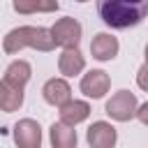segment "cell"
<instances>
[{
	"mask_svg": "<svg viewBox=\"0 0 148 148\" xmlns=\"http://www.w3.org/2000/svg\"><path fill=\"white\" fill-rule=\"evenodd\" d=\"M97 12L109 28L125 30L148 16V0H97Z\"/></svg>",
	"mask_w": 148,
	"mask_h": 148,
	"instance_id": "1",
	"label": "cell"
},
{
	"mask_svg": "<svg viewBox=\"0 0 148 148\" xmlns=\"http://www.w3.org/2000/svg\"><path fill=\"white\" fill-rule=\"evenodd\" d=\"M37 49V51H51L56 46L51 30L46 28H35V25H21L7 32V37L2 39V49L5 53H18L21 49Z\"/></svg>",
	"mask_w": 148,
	"mask_h": 148,
	"instance_id": "2",
	"label": "cell"
},
{
	"mask_svg": "<svg viewBox=\"0 0 148 148\" xmlns=\"http://www.w3.org/2000/svg\"><path fill=\"white\" fill-rule=\"evenodd\" d=\"M136 109H139V102L136 97L130 92V90H118L109 102H106V113L118 120V123H127L136 116Z\"/></svg>",
	"mask_w": 148,
	"mask_h": 148,
	"instance_id": "3",
	"label": "cell"
},
{
	"mask_svg": "<svg viewBox=\"0 0 148 148\" xmlns=\"http://www.w3.org/2000/svg\"><path fill=\"white\" fill-rule=\"evenodd\" d=\"M51 37L62 49L79 46V42H81V23L76 18H72V16H65L60 21H56V25L51 28Z\"/></svg>",
	"mask_w": 148,
	"mask_h": 148,
	"instance_id": "4",
	"label": "cell"
},
{
	"mask_svg": "<svg viewBox=\"0 0 148 148\" xmlns=\"http://www.w3.org/2000/svg\"><path fill=\"white\" fill-rule=\"evenodd\" d=\"M109 86H111V79L102 69H92V72L83 74V79H81V92L86 97H92V99L104 97L109 92Z\"/></svg>",
	"mask_w": 148,
	"mask_h": 148,
	"instance_id": "5",
	"label": "cell"
},
{
	"mask_svg": "<svg viewBox=\"0 0 148 148\" xmlns=\"http://www.w3.org/2000/svg\"><path fill=\"white\" fill-rule=\"evenodd\" d=\"M14 141L23 148H39L42 143V127L39 123L25 118V120H18L14 125Z\"/></svg>",
	"mask_w": 148,
	"mask_h": 148,
	"instance_id": "6",
	"label": "cell"
},
{
	"mask_svg": "<svg viewBox=\"0 0 148 148\" xmlns=\"http://www.w3.org/2000/svg\"><path fill=\"white\" fill-rule=\"evenodd\" d=\"M118 49H120L118 39H116L113 35H109V32L95 35L92 42H90V53H92V58H95V60H102V62L113 60V58L118 56Z\"/></svg>",
	"mask_w": 148,
	"mask_h": 148,
	"instance_id": "7",
	"label": "cell"
},
{
	"mask_svg": "<svg viewBox=\"0 0 148 148\" xmlns=\"http://www.w3.org/2000/svg\"><path fill=\"white\" fill-rule=\"evenodd\" d=\"M118 134H116V127L104 123V120H97L88 127V143L92 148H111L116 143Z\"/></svg>",
	"mask_w": 148,
	"mask_h": 148,
	"instance_id": "8",
	"label": "cell"
},
{
	"mask_svg": "<svg viewBox=\"0 0 148 148\" xmlns=\"http://www.w3.org/2000/svg\"><path fill=\"white\" fill-rule=\"evenodd\" d=\"M42 95H44V99H46L49 104L62 106L67 99H72V88H69V83H67L65 79H51V81L44 83Z\"/></svg>",
	"mask_w": 148,
	"mask_h": 148,
	"instance_id": "9",
	"label": "cell"
},
{
	"mask_svg": "<svg viewBox=\"0 0 148 148\" xmlns=\"http://www.w3.org/2000/svg\"><path fill=\"white\" fill-rule=\"evenodd\" d=\"M90 116V106L88 102H81V99H67L62 106H60V123L65 125H79L83 123L86 118Z\"/></svg>",
	"mask_w": 148,
	"mask_h": 148,
	"instance_id": "10",
	"label": "cell"
},
{
	"mask_svg": "<svg viewBox=\"0 0 148 148\" xmlns=\"http://www.w3.org/2000/svg\"><path fill=\"white\" fill-rule=\"evenodd\" d=\"M83 67H86V60H83V56L79 53L76 46L65 49V51L60 53V58H58V69H60V74H65V76H76V74L83 72Z\"/></svg>",
	"mask_w": 148,
	"mask_h": 148,
	"instance_id": "11",
	"label": "cell"
},
{
	"mask_svg": "<svg viewBox=\"0 0 148 148\" xmlns=\"http://www.w3.org/2000/svg\"><path fill=\"white\" fill-rule=\"evenodd\" d=\"M30 74H32V69H30V65L25 62V60H14L7 69H5V83L9 86V88H16V90H23V86L30 81Z\"/></svg>",
	"mask_w": 148,
	"mask_h": 148,
	"instance_id": "12",
	"label": "cell"
},
{
	"mask_svg": "<svg viewBox=\"0 0 148 148\" xmlns=\"http://www.w3.org/2000/svg\"><path fill=\"white\" fill-rule=\"evenodd\" d=\"M51 143L56 148H74L76 146V132L72 125L53 123L51 125Z\"/></svg>",
	"mask_w": 148,
	"mask_h": 148,
	"instance_id": "13",
	"label": "cell"
},
{
	"mask_svg": "<svg viewBox=\"0 0 148 148\" xmlns=\"http://www.w3.org/2000/svg\"><path fill=\"white\" fill-rule=\"evenodd\" d=\"M21 104H23V90L9 88L5 81H0V111L12 113V111H18Z\"/></svg>",
	"mask_w": 148,
	"mask_h": 148,
	"instance_id": "14",
	"label": "cell"
},
{
	"mask_svg": "<svg viewBox=\"0 0 148 148\" xmlns=\"http://www.w3.org/2000/svg\"><path fill=\"white\" fill-rule=\"evenodd\" d=\"M14 9L18 14H35V12H56L58 0H14Z\"/></svg>",
	"mask_w": 148,
	"mask_h": 148,
	"instance_id": "15",
	"label": "cell"
},
{
	"mask_svg": "<svg viewBox=\"0 0 148 148\" xmlns=\"http://www.w3.org/2000/svg\"><path fill=\"white\" fill-rule=\"evenodd\" d=\"M136 86H139L141 90H146V92H148V62L139 69V74H136Z\"/></svg>",
	"mask_w": 148,
	"mask_h": 148,
	"instance_id": "16",
	"label": "cell"
},
{
	"mask_svg": "<svg viewBox=\"0 0 148 148\" xmlns=\"http://www.w3.org/2000/svg\"><path fill=\"white\" fill-rule=\"evenodd\" d=\"M136 118H139L143 125H148V102H146V104H141V106L136 109Z\"/></svg>",
	"mask_w": 148,
	"mask_h": 148,
	"instance_id": "17",
	"label": "cell"
},
{
	"mask_svg": "<svg viewBox=\"0 0 148 148\" xmlns=\"http://www.w3.org/2000/svg\"><path fill=\"white\" fill-rule=\"evenodd\" d=\"M146 62H148V46H146Z\"/></svg>",
	"mask_w": 148,
	"mask_h": 148,
	"instance_id": "18",
	"label": "cell"
},
{
	"mask_svg": "<svg viewBox=\"0 0 148 148\" xmlns=\"http://www.w3.org/2000/svg\"><path fill=\"white\" fill-rule=\"evenodd\" d=\"M76 2H88V0H76Z\"/></svg>",
	"mask_w": 148,
	"mask_h": 148,
	"instance_id": "19",
	"label": "cell"
}]
</instances>
